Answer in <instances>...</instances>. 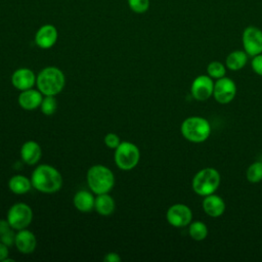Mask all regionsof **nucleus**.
Here are the masks:
<instances>
[{
    "mask_svg": "<svg viewBox=\"0 0 262 262\" xmlns=\"http://www.w3.org/2000/svg\"><path fill=\"white\" fill-rule=\"evenodd\" d=\"M103 260H104L105 262H120L122 259H121V257H120V255H119L118 253H116V252H110V253H107V254L104 256Z\"/></svg>",
    "mask_w": 262,
    "mask_h": 262,
    "instance_id": "c756f323",
    "label": "nucleus"
},
{
    "mask_svg": "<svg viewBox=\"0 0 262 262\" xmlns=\"http://www.w3.org/2000/svg\"><path fill=\"white\" fill-rule=\"evenodd\" d=\"M42 156V149L38 142L34 140H28L24 142L20 147V158L27 165H36Z\"/></svg>",
    "mask_w": 262,
    "mask_h": 262,
    "instance_id": "f3484780",
    "label": "nucleus"
},
{
    "mask_svg": "<svg viewBox=\"0 0 262 262\" xmlns=\"http://www.w3.org/2000/svg\"><path fill=\"white\" fill-rule=\"evenodd\" d=\"M226 66L218 60H213L207 66V75L210 76L213 80L220 79L226 74Z\"/></svg>",
    "mask_w": 262,
    "mask_h": 262,
    "instance_id": "b1692460",
    "label": "nucleus"
},
{
    "mask_svg": "<svg viewBox=\"0 0 262 262\" xmlns=\"http://www.w3.org/2000/svg\"><path fill=\"white\" fill-rule=\"evenodd\" d=\"M242 43L249 56L262 53V31L254 26L247 27L242 35Z\"/></svg>",
    "mask_w": 262,
    "mask_h": 262,
    "instance_id": "9d476101",
    "label": "nucleus"
},
{
    "mask_svg": "<svg viewBox=\"0 0 262 262\" xmlns=\"http://www.w3.org/2000/svg\"><path fill=\"white\" fill-rule=\"evenodd\" d=\"M208 226L201 220H194L188 224V234L193 241H204L208 236Z\"/></svg>",
    "mask_w": 262,
    "mask_h": 262,
    "instance_id": "4be33fe9",
    "label": "nucleus"
},
{
    "mask_svg": "<svg viewBox=\"0 0 262 262\" xmlns=\"http://www.w3.org/2000/svg\"><path fill=\"white\" fill-rule=\"evenodd\" d=\"M166 219L171 226L182 228L192 221V211L187 205L177 203L168 208Z\"/></svg>",
    "mask_w": 262,
    "mask_h": 262,
    "instance_id": "1a4fd4ad",
    "label": "nucleus"
},
{
    "mask_svg": "<svg viewBox=\"0 0 262 262\" xmlns=\"http://www.w3.org/2000/svg\"><path fill=\"white\" fill-rule=\"evenodd\" d=\"M214 81L208 75H200L193 79L190 85V93L193 99L206 101L213 96Z\"/></svg>",
    "mask_w": 262,
    "mask_h": 262,
    "instance_id": "9b49d317",
    "label": "nucleus"
},
{
    "mask_svg": "<svg viewBox=\"0 0 262 262\" xmlns=\"http://www.w3.org/2000/svg\"><path fill=\"white\" fill-rule=\"evenodd\" d=\"M246 178L250 183H259L262 181V162L252 163L246 171Z\"/></svg>",
    "mask_w": 262,
    "mask_h": 262,
    "instance_id": "5701e85b",
    "label": "nucleus"
},
{
    "mask_svg": "<svg viewBox=\"0 0 262 262\" xmlns=\"http://www.w3.org/2000/svg\"><path fill=\"white\" fill-rule=\"evenodd\" d=\"M37 89L43 95H57L66 85L62 71L56 67H46L39 72L36 78Z\"/></svg>",
    "mask_w": 262,
    "mask_h": 262,
    "instance_id": "f03ea898",
    "label": "nucleus"
},
{
    "mask_svg": "<svg viewBox=\"0 0 262 262\" xmlns=\"http://www.w3.org/2000/svg\"><path fill=\"white\" fill-rule=\"evenodd\" d=\"M202 208L208 216L212 218H217L223 215L225 211V202L220 195L212 193L204 196L202 202Z\"/></svg>",
    "mask_w": 262,
    "mask_h": 262,
    "instance_id": "2eb2a0df",
    "label": "nucleus"
},
{
    "mask_svg": "<svg viewBox=\"0 0 262 262\" xmlns=\"http://www.w3.org/2000/svg\"><path fill=\"white\" fill-rule=\"evenodd\" d=\"M14 229L11 228L8 231L0 234V242L3 243L4 245H6L7 247H11L12 245H14V239H15V233L13 231Z\"/></svg>",
    "mask_w": 262,
    "mask_h": 262,
    "instance_id": "cd10ccee",
    "label": "nucleus"
},
{
    "mask_svg": "<svg viewBox=\"0 0 262 262\" xmlns=\"http://www.w3.org/2000/svg\"><path fill=\"white\" fill-rule=\"evenodd\" d=\"M12 227L10 226L9 222L7 221V219H0V234L8 231Z\"/></svg>",
    "mask_w": 262,
    "mask_h": 262,
    "instance_id": "2f4dec72",
    "label": "nucleus"
},
{
    "mask_svg": "<svg viewBox=\"0 0 262 262\" xmlns=\"http://www.w3.org/2000/svg\"><path fill=\"white\" fill-rule=\"evenodd\" d=\"M129 8L135 13H144L149 8V0H127Z\"/></svg>",
    "mask_w": 262,
    "mask_h": 262,
    "instance_id": "a878e982",
    "label": "nucleus"
},
{
    "mask_svg": "<svg viewBox=\"0 0 262 262\" xmlns=\"http://www.w3.org/2000/svg\"><path fill=\"white\" fill-rule=\"evenodd\" d=\"M210 122L200 116H190L183 120L180 125V132L183 138L192 143L205 142L211 135Z\"/></svg>",
    "mask_w": 262,
    "mask_h": 262,
    "instance_id": "7ed1b4c3",
    "label": "nucleus"
},
{
    "mask_svg": "<svg viewBox=\"0 0 262 262\" xmlns=\"http://www.w3.org/2000/svg\"><path fill=\"white\" fill-rule=\"evenodd\" d=\"M115 164L121 170L128 171L135 168L140 160V151L136 144L130 141H121L114 155Z\"/></svg>",
    "mask_w": 262,
    "mask_h": 262,
    "instance_id": "423d86ee",
    "label": "nucleus"
},
{
    "mask_svg": "<svg viewBox=\"0 0 262 262\" xmlns=\"http://www.w3.org/2000/svg\"><path fill=\"white\" fill-rule=\"evenodd\" d=\"M32 186L43 193H54L62 186L60 172L51 165H38L31 176Z\"/></svg>",
    "mask_w": 262,
    "mask_h": 262,
    "instance_id": "f257e3e1",
    "label": "nucleus"
},
{
    "mask_svg": "<svg viewBox=\"0 0 262 262\" xmlns=\"http://www.w3.org/2000/svg\"><path fill=\"white\" fill-rule=\"evenodd\" d=\"M251 67H252V70L258 76L262 77V53L253 56L251 61Z\"/></svg>",
    "mask_w": 262,
    "mask_h": 262,
    "instance_id": "c85d7f7f",
    "label": "nucleus"
},
{
    "mask_svg": "<svg viewBox=\"0 0 262 262\" xmlns=\"http://www.w3.org/2000/svg\"><path fill=\"white\" fill-rule=\"evenodd\" d=\"M248 54L245 50H233L225 58V66L230 71H239L248 62Z\"/></svg>",
    "mask_w": 262,
    "mask_h": 262,
    "instance_id": "aec40b11",
    "label": "nucleus"
},
{
    "mask_svg": "<svg viewBox=\"0 0 262 262\" xmlns=\"http://www.w3.org/2000/svg\"><path fill=\"white\" fill-rule=\"evenodd\" d=\"M14 246L23 254H31L37 247V238L35 234L29 229H20L15 233Z\"/></svg>",
    "mask_w": 262,
    "mask_h": 262,
    "instance_id": "4468645a",
    "label": "nucleus"
},
{
    "mask_svg": "<svg viewBox=\"0 0 262 262\" xmlns=\"http://www.w3.org/2000/svg\"><path fill=\"white\" fill-rule=\"evenodd\" d=\"M32 187V182L31 179L24 175H13L9 180H8V188L11 192L15 194H25L28 191H30Z\"/></svg>",
    "mask_w": 262,
    "mask_h": 262,
    "instance_id": "412c9836",
    "label": "nucleus"
},
{
    "mask_svg": "<svg viewBox=\"0 0 262 262\" xmlns=\"http://www.w3.org/2000/svg\"><path fill=\"white\" fill-rule=\"evenodd\" d=\"M41 112L45 116H51L56 112L57 101L53 95H44L40 104Z\"/></svg>",
    "mask_w": 262,
    "mask_h": 262,
    "instance_id": "393cba45",
    "label": "nucleus"
},
{
    "mask_svg": "<svg viewBox=\"0 0 262 262\" xmlns=\"http://www.w3.org/2000/svg\"><path fill=\"white\" fill-rule=\"evenodd\" d=\"M43 99V94L38 89H27L20 91L17 102L19 106L26 111H34L40 107V104Z\"/></svg>",
    "mask_w": 262,
    "mask_h": 262,
    "instance_id": "dca6fc26",
    "label": "nucleus"
},
{
    "mask_svg": "<svg viewBox=\"0 0 262 262\" xmlns=\"http://www.w3.org/2000/svg\"><path fill=\"white\" fill-rule=\"evenodd\" d=\"M58 33L53 25L46 24L41 26L35 35V43L42 49L51 48L57 41Z\"/></svg>",
    "mask_w": 262,
    "mask_h": 262,
    "instance_id": "f8f14e48",
    "label": "nucleus"
},
{
    "mask_svg": "<svg viewBox=\"0 0 262 262\" xmlns=\"http://www.w3.org/2000/svg\"><path fill=\"white\" fill-rule=\"evenodd\" d=\"M37 76L28 68H19L13 72L11 76V84L19 91L33 88L36 84Z\"/></svg>",
    "mask_w": 262,
    "mask_h": 262,
    "instance_id": "ddd939ff",
    "label": "nucleus"
},
{
    "mask_svg": "<svg viewBox=\"0 0 262 262\" xmlns=\"http://www.w3.org/2000/svg\"><path fill=\"white\" fill-rule=\"evenodd\" d=\"M87 184L95 194L107 193L115 185V175L106 166L97 164L89 168L86 174Z\"/></svg>",
    "mask_w": 262,
    "mask_h": 262,
    "instance_id": "20e7f679",
    "label": "nucleus"
},
{
    "mask_svg": "<svg viewBox=\"0 0 262 262\" xmlns=\"http://www.w3.org/2000/svg\"><path fill=\"white\" fill-rule=\"evenodd\" d=\"M237 92L235 82L228 77H222L214 82L213 97L220 104H227L231 102Z\"/></svg>",
    "mask_w": 262,
    "mask_h": 262,
    "instance_id": "6e6552de",
    "label": "nucleus"
},
{
    "mask_svg": "<svg viewBox=\"0 0 262 262\" xmlns=\"http://www.w3.org/2000/svg\"><path fill=\"white\" fill-rule=\"evenodd\" d=\"M221 183L219 171L212 167H206L198 171L192 180L191 188L198 195L206 196L215 193Z\"/></svg>",
    "mask_w": 262,
    "mask_h": 262,
    "instance_id": "39448f33",
    "label": "nucleus"
},
{
    "mask_svg": "<svg viewBox=\"0 0 262 262\" xmlns=\"http://www.w3.org/2000/svg\"><path fill=\"white\" fill-rule=\"evenodd\" d=\"M95 198L92 191L86 189H81L77 191L73 199V204L75 208L82 213H89L94 209Z\"/></svg>",
    "mask_w": 262,
    "mask_h": 262,
    "instance_id": "a211bd4d",
    "label": "nucleus"
},
{
    "mask_svg": "<svg viewBox=\"0 0 262 262\" xmlns=\"http://www.w3.org/2000/svg\"><path fill=\"white\" fill-rule=\"evenodd\" d=\"M116 209L115 200L107 193L96 194L94 202V210L101 216H110Z\"/></svg>",
    "mask_w": 262,
    "mask_h": 262,
    "instance_id": "6ab92c4d",
    "label": "nucleus"
},
{
    "mask_svg": "<svg viewBox=\"0 0 262 262\" xmlns=\"http://www.w3.org/2000/svg\"><path fill=\"white\" fill-rule=\"evenodd\" d=\"M9 247H7L6 245H4L3 243L0 242V262H3L5 258L8 257L9 255Z\"/></svg>",
    "mask_w": 262,
    "mask_h": 262,
    "instance_id": "7c9ffc66",
    "label": "nucleus"
},
{
    "mask_svg": "<svg viewBox=\"0 0 262 262\" xmlns=\"http://www.w3.org/2000/svg\"><path fill=\"white\" fill-rule=\"evenodd\" d=\"M6 219L14 230H20L31 224L33 211L26 203H15L9 208Z\"/></svg>",
    "mask_w": 262,
    "mask_h": 262,
    "instance_id": "0eeeda50",
    "label": "nucleus"
},
{
    "mask_svg": "<svg viewBox=\"0 0 262 262\" xmlns=\"http://www.w3.org/2000/svg\"><path fill=\"white\" fill-rule=\"evenodd\" d=\"M121 143V139L118 134L110 132L104 136V144L112 149H115L118 147V145Z\"/></svg>",
    "mask_w": 262,
    "mask_h": 262,
    "instance_id": "bb28decb",
    "label": "nucleus"
}]
</instances>
